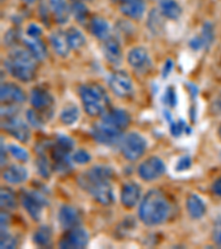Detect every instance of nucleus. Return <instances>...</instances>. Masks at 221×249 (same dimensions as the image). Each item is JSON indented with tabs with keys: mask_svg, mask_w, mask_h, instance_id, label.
Returning a JSON list of instances; mask_svg holds the SVG:
<instances>
[{
	"mask_svg": "<svg viewBox=\"0 0 221 249\" xmlns=\"http://www.w3.org/2000/svg\"><path fill=\"white\" fill-rule=\"evenodd\" d=\"M113 168L106 165H95L82 172L78 176L80 188L86 192L91 197L104 206L112 205L115 200V195L111 179L113 178Z\"/></svg>",
	"mask_w": 221,
	"mask_h": 249,
	"instance_id": "1",
	"label": "nucleus"
},
{
	"mask_svg": "<svg viewBox=\"0 0 221 249\" xmlns=\"http://www.w3.org/2000/svg\"><path fill=\"white\" fill-rule=\"evenodd\" d=\"M170 211L167 196L159 190H151L140 200L138 217L147 226H158L170 218Z\"/></svg>",
	"mask_w": 221,
	"mask_h": 249,
	"instance_id": "2",
	"label": "nucleus"
},
{
	"mask_svg": "<svg viewBox=\"0 0 221 249\" xmlns=\"http://www.w3.org/2000/svg\"><path fill=\"white\" fill-rule=\"evenodd\" d=\"M5 67L11 77L25 83L32 81L37 75V59L26 48L11 51L5 60Z\"/></svg>",
	"mask_w": 221,
	"mask_h": 249,
	"instance_id": "3",
	"label": "nucleus"
},
{
	"mask_svg": "<svg viewBox=\"0 0 221 249\" xmlns=\"http://www.w3.org/2000/svg\"><path fill=\"white\" fill-rule=\"evenodd\" d=\"M79 95L84 110L90 116L103 115L111 106L107 92L98 83L82 84L79 88Z\"/></svg>",
	"mask_w": 221,
	"mask_h": 249,
	"instance_id": "4",
	"label": "nucleus"
},
{
	"mask_svg": "<svg viewBox=\"0 0 221 249\" xmlns=\"http://www.w3.org/2000/svg\"><path fill=\"white\" fill-rule=\"evenodd\" d=\"M20 202H21V205L28 213V215L35 222H39L41 219L43 210L49 205V202L44 197V195L38 191H21Z\"/></svg>",
	"mask_w": 221,
	"mask_h": 249,
	"instance_id": "5",
	"label": "nucleus"
},
{
	"mask_svg": "<svg viewBox=\"0 0 221 249\" xmlns=\"http://www.w3.org/2000/svg\"><path fill=\"white\" fill-rule=\"evenodd\" d=\"M30 103L34 109L43 116L47 121L52 119L54 114V99L48 90L35 87L30 92Z\"/></svg>",
	"mask_w": 221,
	"mask_h": 249,
	"instance_id": "6",
	"label": "nucleus"
},
{
	"mask_svg": "<svg viewBox=\"0 0 221 249\" xmlns=\"http://www.w3.org/2000/svg\"><path fill=\"white\" fill-rule=\"evenodd\" d=\"M147 141L137 132H131L120 142V152L127 160H137L145 153Z\"/></svg>",
	"mask_w": 221,
	"mask_h": 249,
	"instance_id": "7",
	"label": "nucleus"
},
{
	"mask_svg": "<svg viewBox=\"0 0 221 249\" xmlns=\"http://www.w3.org/2000/svg\"><path fill=\"white\" fill-rule=\"evenodd\" d=\"M91 135L95 140L96 143L101 144L104 146H114L120 144L124 138L123 132L114 128L107 124L103 123H95L91 128Z\"/></svg>",
	"mask_w": 221,
	"mask_h": 249,
	"instance_id": "8",
	"label": "nucleus"
},
{
	"mask_svg": "<svg viewBox=\"0 0 221 249\" xmlns=\"http://www.w3.org/2000/svg\"><path fill=\"white\" fill-rule=\"evenodd\" d=\"M1 127L3 131H6L8 134L18 140L19 142L27 143L30 140L31 132L29 125L17 114L2 118Z\"/></svg>",
	"mask_w": 221,
	"mask_h": 249,
	"instance_id": "9",
	"label": "nucleus"
},
{
	"mask_svg": "<svg viewBox=\"0 0 221 249\" xmlns=\"http://www.w3.org/2000/svg\"><path fill=\"white\" fill-rule=\"evenodd\" d=\"M108 88L119 98H128L134 91L133 81L127 72L118 70L113 72L107 80Z\"/></svg>",
	"mask_w": 221,
	"mask_h": 249,
	"instance_id": "10",
	"label": "nucleus"
},
{
	"mask_svg": "<svg viewBox=\"0 0 221 249\" xmlns=\"http://www.w3.org/2000/svg\"><path fill=\"white\" fill-rule=\"evenodd\" d=\"M139 178L145 182L158 179L166 172V165L157 156H151L139 164L137 168Z\"/></svg>",
	"mask_w": 221,
	"mask_h": 249,
	"instance_id": "11",
	"label": "nucleus"
},
{
	"mask_svg": "<svg viewBox=\"0 0 221 249\" xmlns=\"http://www.w3.org/2000/svg\"><path fill=\"white\" fill-rule=\"evenodd\" d=\"M88 244V234L82 227H73L67 230L59 242L62 249H81Z\"/></svg>",
	"mask_w": 221,
	"mask_h": 249,
	"instance_id": "12",
	"label": "nucleus"
},
{
	"mask_svg": "<svg viewBox=\"0 0 221 249\" xmlns=\"http://www.w3.org/2000/svg\"><path fill=\"white\" fill-rule=\"evenodd\" d=\"M128 64L139 74H146L152 69V60L148 51L143 47H135L127 54Z\"/></svg>",
	"mask_w": 221,
	"mask_h": 249,
	"instance_id": "13",
	"label": "nucleus"
},
{
	"mask_svg": "<svg viewBox=\"0 0 221 249\" xmlns=\"http://www.w3.org/2000/svg\"><path fill=\"white\" fill-rule=\"evenodd\" d=\"M101 121L119 131L126 130L131 123V115L123 109H111L107 110L102 115Z\"/></svg>",
	"mask_w": 221,
	"mask_h": 249,
	"instance_id": "14",
	"label": "nucleus"
},
{
	"mask_svg": "<svg viewBox=\"0 0 221 249\" xmlns=\"http://www.w3.org/2000/svg\"><path fill=\"white\" fill-rule=\"evenodd\" d=\"M102 50L104 53V57L107 60V62L112 64V66L118 67L122 63L123 60V51L122 47L118 38L114 36H111L107 39L103 41Z\"/></svg>",
	"mask_w": 221,
	"mask_h": 249,
	"instance_id": "15",
	"label": "nucleus"
},
{
	"mask_svg": "<svg viewBox=\"0 0 221 249\" xmlns=\"http://www.w3.org/2000/svg\"><path fill=\"white\" fill-rule=\"evenodd\" d=\"M0 100L2 104H20L26 102L27 95L20 87L15 83H2L0 89Z\"/></svg>",
	"mask_w": 221,
	"mask_h": 249,
	"instance_id": "16",
	"label": "nucleus"
},
{
	"mask_svg": "<svg viewBox=\"0 0 221 249\" xmlns=\"http://www.w3.org/2000/svg\"><path fill=\"white\" fill-rule=\"evenodd\" d=\"M142 198V188L135 182H127L120 191V203L125 208H134Z\"/></svg>",
	"mask_w": 221,
	"mask_h": 249,
	"instance_id": "17",
	"label": "nucleus"
},
{
	"mask_svg": "<svg viewBox=\"0 0 221 249\" xmlns=\"http://www.w3.org/2000/svg\"><path fill=\"white\" fill-rule=\"evenodd\" d=\"M59 223L63 230L78 227L81 224V214L71 205H62L58 214Z\"/></svg>",
	"mask_w": 221,
	"mask_h": 249,
	"instance_id": "18",
	"label": "nucleus"
},
{
	"mask_svg": "<svg viewBox=\"0 0 221 249\" xmlns=\"http://www.w3.org/2000/svg\"><path fill=\"white\" fill-rule=\"evenodd\" d=\"M119 11L127 18L140 20L145 14L146 5L144 0H118Z\"/></svg>",
	"mask_w": 221,
	"mask_h": 249,
	"instance_id": "19",
	"label": "nucleus"
},
{
	"mask_svg": "<svg viewBox=\"0 0 221 249\" xmlns=\"http://www.w3.org/2000/svg\"><path fill=\"white\" fill-rule=\"evenodd\" d=\"M215 32H214V26L210 22H206L203 26L202 32L200 35L196 36L189 41V47L192 50H202L204 48L209 47L214 41Z\"/></svg>",
	"mask_w": 221,
	"mask_h": 249,
	"instance_id": "20",
	"label": "nucleus"
},
{
	"mask_svg": "<svg viewBox=\"0 0 221 249\" xmlns=\"http://www.w3.org/2000/svg\"><path fill=\"white\" fill-rule=\"evenodd\" d=\"M28 170L22 165L14 164V165L8 166L2 173V178L7 183L13 184V185H18V184L25 183L28 179Z\"/></svg>",
	"mask_w": 221,
	"mask_h": 249,
	"instance_id": "21",
	"label": "nucleus"
},
{
	"mask_svg": "<svg viewBox=\"0 0 221 249\" xmlns=\"http://www.w3.org/2000/svg\"><path fill=\"white\" fill-rule=\"evenodd\" d=\"M50 43L52 49L54 50V52L59 55V57L67 58L68 55H69L71 48L69 46V42H68L66 31L57 30L54 31L53 34H51Z\"/></svg>",
	"mask_w": 221,
	"mask_h": 249,
	"instance_id": "22",
	"label": "nucleus"
},
{
	"mask_svg": "<svg viewBox=\"0 0 221 249\" xmlns=\"http://www.w3.org/2000/svg\"><path fill=\"white\" fill-rule=\"evenodd\" d=\"M49 8L55 22L59 25H64L69 21L71 9L66 0H49Z\"/></svg>",
	"mask_w": 221,
	"mask_h": 249,
	"instance_id": "23",
	"label": "nucleus"
},
{
	"mask_svg": "<svg viewBox=\"0 0 221 249\" xmlns=\"http://www.w3.org/2000/svg\"><path fill=\"white\" fill-rule=\"evenodd\" d=\"M186 208L188 215L192 219H200L206 214L207 207L202 197L196 194H190L186 199Z\"/></svg>",
	"mask_w": 221,
	"mask_h": 249,
	"instance_id": "24",
	"label": "nucleus"
},
{
	"mask_svg": "<svg viewBox=\"0 0 221 249\" xmlns=\"http://www.w3.org/2000/svg\"><path fill=\"white\" fill-rule=\"evenodd\" d=\"M91 34L94 36L96 39L104 40L111 37V26L105 19L102 17H93L88 21Z\"/></svg>",
	"mask_w": 221,
	"mask_h": 249,
	"instance_id": "25",
	"label": "nucleus"
},
{
	"mask_svg": "<svg viewBox=\"0 0 221 249\" xmlns=\"http://www.w3.org/2000/svg\"><path fill=\"white\" fill-rule=\"evenodd\" d=\"M26 49L37 59V61H42V60L48 57V49L47 46L40 38H26L23 39Z\"/></svg>",
	"mask_w": 221,
	"mask_h": 249,
	"instance_id": "26",
	"label": "nucleus"
},
{
	"mask_svg": "<svg viewBox=\"0 0 221 249\" xmlns=\"http://www.w3.org/2000/svg\"><path fill=\"white\" fill-rule=\"evenodd\" d=\"M159 10L166 19L178 20L183 14L182 7L176 0H159Z\"/></svg>",
	"mask_w": 221,
	"mask_h": 249,
	"instance_id": "27",
	"label": "nucleus"
},
{
	"mask_svg": "<svg viewBox=\"0 0 221 249\" xmlns=\"http://www.w3.org/2000/svg\"><path fill=\"white\" fill-rule=\"evenodd\" d=\"M52 238H53V231H52L49 226H40L37 231H34V243L37 245L38 247H49L52 244Z\"/></svg>",
	"mask_w": 221,
	"mask_h": 249,
	"instance_id": "28",
	"label": "nucleus"
},
{
	"mask_svg": "<svg viewBox=\"0 0 221 249\" xmlns=\"http://www.w3.org/2000/svg\"><path fill=\"white\" fill-rule=\"evenodd\" d=\"M66 36L72 50H79L85 45V37H84L82 31L79 30L78 28L70 27L69 29H67Z\"/></svg>",
	"mask_w": 221,
	"mask_h": 249,
	"instance_id": "29",
	"label": "nucleus"
},
{
	"mask_svg": "<svg viewBox=\"0 0 221 249\" xmlns=\"http://www.w3.org/2000/svg\"><path fill=\"white\" fill-rule=\"evenodd\" d=\"M164 16L160 13L159 9H152L148 14L147 18V27L153 34L157 35L159 32H162L164 29Z\"/></svg>",
	"mask_w": 221,
	"mask_h": 249,
	"instance_id": "30",
	"label": "nucleus"
},
{
	"mask_svg": "<svg viewBox=\"0 0 221 249\" xmlns=\"http://www.w3.org/2000/svg\"><path fill=\"white\" fill-rule=\"evenodd\" d=\"M0 204L5 211H15L18 207V200L15 193L8 187H2L0 191Z\"/></svg>",
	"mask_w": 221,
	"mask_h": 249,
	"instance_id": "31",
	"label": "nucleus"
},
{
	"mask_svg": "<svg viewBox=\"0 0 221 249\" xmlns=\"http://www.w3.org/2000/svg\"><path fill=\"white\" fill-rule=\"evenodd\" d=\"M80 118V110L79 107L74 106V104H69L63 107V110L60 113V121H61L64 125H72L78 122Z\"/></svg>",
	"mask_w": 221,
	"mask_h": 249,
	"instance_id": "32",
	"label": "nucleus"
},
{
	"mask_svg": "<svg viewBox=\"0 0 221 249\" xmlns=\"http://www.w3.org/2000/svg\"><path fill=\"white\" fill-rule=\"evenodd\" d=\"M71 15L73 16L74 19L79 23H86L88 21V16H90V11H88L87 7L83 1H72L71 6Z\"/></svg>",
	"mask_w": 221,
	"mask_h": 249,
	"instance_id": "33",
	"label": "nucleus"
},
{
	"mask_svg": "<svg viewBox=\"0 0 221 249\" xmlns=\"http://www.w3.org/2000/svg\"><path fill=\"white\" fill-rule=\"evenodd\" d=\"M35 167H37L38 174L41 175L43 178H50L51 171L53 170V167H52L43 152H39L38 153V158L37 160H35Z\"/></svg>",
	"mask_w": 221,
	"mask_h": 249,
	"instance_id": "34",
	"label": "nucleus"
},
{
	"mask_svg": "<svg viewBox=\"0 0 221 249\" xmlns=\"http://www.w3.org/2000/svg\"><path fill=\"white\" fill-rule=\"evenodd\" d=\"M170 134L175 138H179L183 133L190 134L191 128L187 125V123L184 120H178V121H171L170 125Z\"/></svg>",
	"mask_w": 221,
	"mask_h": 249,
	"instance_id": "35",
	"label": "nucleus"
},
{
	"mask_svg": "<svg viewBox=\"0 0 221 249\" xmlns=\"http://www.w3.org/2000/svg\"><path fill=\"white\" fill-rule=\"evenodd\" d=\"M7 148L11 156L19 160V162H28V160H29V153H28L25 148L17 145V144H9Z\"/></svg>",
	"mask_w": 221,
	"mask_h": 249,
	"instance_id": "36",
	"label": "nucleus"
},
{
	"mask_svg": "<svg viewBox=\"0 0 221 249\" xmlns=\"http://www.w3.org/2000/svg\"><path fill=\"white\" fill-rule=\"evenodd\" d=\"M27 121L29 122L32 127L40 128L44 125L46 120L43 119V116L35 111L34 109H30L27 111Z\"/></svg>",
	"mask_w": 221,
	"mask_h": 249,
	"instance_id": "37",
	"label": "nucleus"
},
{
	"mask_svg": "<svg viewBox=\"0 0 221 249\" xmlns=\"http://www.w3.org/2000/svg\"><path fill=\"white\" fill-rule=\"evenodd\" d=\"M91 154L88 153L86 150H83V148L76 150L74 153L72 154V160H73L74 163L79 164V165H85V164L91 162Z\"/></svg>",
	"mask_w": 221,
	"mask_h": 249,
	"instance_id": "38",
	"label": "nucleus"
},
{
	"mask_svg": "<svg viewBox=\"0 0 221 249\" xmlns=\"http://www.w3.org/2000/svg\"><path fill=\"white\" fill-rule=\"evenodd\" d=\"M0 247L2 249H13L17 247V239L8 231L1 232V239H0Z\"/></svg>",
	"mask_w": 221,
	"mask_h": 249,
	"instance_id": "39",
	"label": "nucleus"
},
{
	"mask_svg": "<svg viewBox=\"0 0 221 249\" xmlns=\"http://www.w3.org/2000/svg\"><path fill=\"white\" fill-rule=\"evenodd\" d=\"M163 98V101L166 106L170 107H175L177 106V94L174 87H168Z\"/></svg>",
	"mask_w": 221,
	"mask_h": 249,
	"instance_id": "40",
	"label": "nucleus"
},
{
	"mask_svg": "<svg viewBox=\"0 0 221 249\" xmlns=\"http://www.w3.org/2000/svg\"><path fill=\"white\" fill-rule=\"evenodd\" d=\"M54 143L58 144L59 146H61L63 148H66V150L70 151V152L73 151V148H74V141L68 135H63V134L58 135L57 139H55Z\"/></svg>",
	"mask_w": 221,
	"mask_h": 249,
	"instance_id": "41",
	"label": "nucleus"
},
{
	"mask_svg": "<svg viewBox=\"0 0 221 249\" xmlns=\"http://www.w3.org/2000/svg\"><path fill=\"white\" fill-rule=\"evenodd\" d=\"M192 165V160L190 156H182L178 160H177L176 166H175V171L176 172H185L188 171Z\"/></svg>",
	"mask_w": 221,
	"mask_h": 249,
	"instance_id": "42",
	"label": "nucleus"
},
{
	"mask_svg": "<svg viewBox=\"0 0 221 249\" xmlns=\"http://www.w3.org/2000/svg\"><path fill=\"white\" fill-rule=\"evenodd\" d=\"M212 240L216 245L221 246V218L216 219L212 228Z\"/></svg>",
	"mask_w": 221,
	"mask_h": 249,
	"instance_id": "43",
	"label": "nucleus"
},
{
	"mask_svg": "<svg viewBox=\"0 0 221 249\" xmlns=\"http://www.w3.org/2000/svg\"><path fill=\"white\" fill-rule=\"evenodd\" d=\"M27 35L29 38H40V36L42 35V29L35 23H30L28 26Z\"/></svg>",
	"mask_w": 221,
	"mask_h": 249,
	"instance_id": "44",
	"label": "nucleus"
},
{
	"mask_svg": "<svg viewBox=\"0 0 221 249\" xmlns=\"http://www.w3.org/2000/svg\"><path fill=\"white\" fill-rule=\"evenodd\" d=\"M172 70H174V61H172L171 59H167L166 62L164 63V67L162 70L163 78H167L168 75L171 73Z\"/></svg>",
	"mask_w": 221,
	"mask_h": 249,
	"instance_id": "45",
	"label": "nucleus"
},
{
	"mask_svg": "<svg viewBox=\"0 0 221 249\" xmlns=\"http://www.w3.org/2000/svg\"><path fill=\"white\" fill-rule=\"evenodd\" d=\"M18 39H19V34L17 30H10L6 36V41L8 43V46H13L14 43L17 42Z\"/></svg>",
	"mask_w": 221,
	"mask_h": 249,
	"instance_id": "46",
	"label": "nucleus"
},
{
	"mask_svg": "<svg viewBox=\"0 0 221 249\" xmlns=\"http://www.w3.org/2000/svg\"><path fill=\"white\" fill-rule=\"evenodd\" d=\"M10 225V217L8 215L7 211L1 213V232L2 231H8V227Z\"/></svg>",
	"mask_w": 221,
	"mask_h": 249,
	"instance_id": "47",
	"label": "nucleus"
},
{
	"mask_svg": "<svg viewBox=\"0 0 221 249\" xmlns=\"http://www.w3.org/2000/svg\"><path fill=\"white\" fill-rule=\"evenodd\" d=\"M212 193L221 198V178L216 179L215 183L212 184Z\"/></svg>",
	"mask_w": 221,
	"mask_h": 249,
	"instance_id": "48",
	"label": "nucleus"
},
{
	"mask_svg": "<svg viewBox=\"0 0 221 249\" xmlns=\"http://www.w3.org/2000/svg\"><path fill=\"white\" fill-rule=\"evenodd\" d=\"M2 142H1V165L3 166V164H5L7 162V152H8V148H5V146H3V139Z\"/></svg>",
	"mask_w": 221,
	"mask_h": 249,
	"instance_id": "49",
	"label": "nucleus"
},
{
	"mask_svg": "<svg viewBox=\"0 0 221 249\" xmlns=\"http://www.w3.org/2000/svg\"><path fill=\"white\" fill-rule=\"evenodd\" d=\"M215 109L217 110V112H218V113H221V92L218 94V96H217V98H216Z\"/></svg>",
	"mask_w": 221,
	"mask_h": 249,
	"instance_id": "50",
	"label": "nucleus"
},
{
	"mask_svg": "<svg viewBox=\"0 0 221 249\" xmlns=\"http://www.w3.org/2000/svg\"><path fill=\"white\" fill-rule=\"evenodd\" d=\"M21 1L27 3V5H32V3H34L35 0H21Z\"/></svg>",
	"mask_w": 221,
	"mask_h": 249,
	"instance_id": "51",
	"label": "nucleus"
},
{
	"mask_svg": "<svg viewBox=\"0 0 221 249\" xmlns=\"http://www.w3.org/2000/svg\"><path fill=\"white\" fill-rule=\"evenodd\" d=\"M218 134H219L220 139H221V125H220V126H219V128H218Z\"/></svg>",
	"mask_w": 221,
	"mask_h": 249,
	"instance_id": "52",
	"label": "nucleus"
},
{
	"mask_svg": "<svg viewBox=\"0 0 221 249\" xmlns=\"http://www.w3.org/2000/svg\"><path fill=\"white\" fill-rule=\"evenodd\" d=\"M72 1H88V0H72Z\"/></svg>",
	"mask_w": 221,
	"mask_h": 249,
	"instance_id": "53",
	"label": "nucleus"
}]
</instances>
